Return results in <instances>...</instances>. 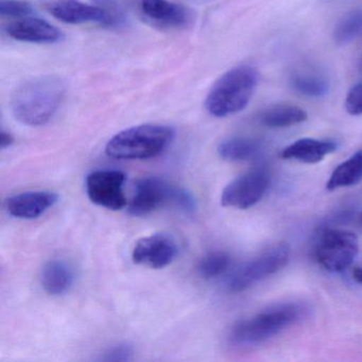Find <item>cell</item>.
Returning <instances> with one entry per match:
<instances>
[{
  "label": "cell",
  "mask_w": 362,
  "mask_h": 362,
  "mask_svg": "<svg viewBox=\"0 0 362 362\" xmlns=\"http://www.w3.org/2000/svg\"><path fill=\"white\" fill-rule=\"evenodd\" d=\"M65 92L64 81L56 76L30 78L20 84L12 94V114L25 126H44L56 115Z\"/></svg>",
  "instance_id": "cell-1"
},
{
  "label": "cell",
  "mask_w": 362,
  "mask_h": 362,
  "mask_svg": "<svg viewBox=\"0 0 362 362\" xmlns=\"http://www.w3.org/2000/svg\"><path fill=\"white\" fill-rule=\"evenodd\" d=\"M259 75L254 67L241 65L226 71L214 84L205 109L214 117L224 118L245 110L257 90Z\"/></svg>",
  "instance_id": "cell-2"
},
{
  "label": "cell",
  "mask_w": 362,
  "mask_h": 362,
  "mask_svg": "<svg viewBox=\"0 0 362 362\" xmlns=\"http://www.w3.org/2000/svg\"><path fill=\"white\" fill-rule=\"evenodd\" d=\"M307 307L298 303L277 305L238 322L230 332V342L234 346L262 344L300 322L307 315Z\"/></svg>",
  "instance_id": "cell-3"
},
{
  "label": "cell",
  "mask_w": 362,
  "mask_h": 362,
  "mask_svg": "<svg viewBox=\"0 0 362 362\" xmlns=\"http://www.w3.org/2000/svg\"><path fill=\"white\" fill-rule=\"evenodd\" d=\"M175 135V130L164 124H141L114 135L105 152L115 160H148L163 153Z\"/></svg>",
  "instance_id": "cell-4"
},
{
  "label": "cell",
  "mask_w": 362,
  "mask_h": 362,
  "mask_svg": "<svg viewBox=\"0 0 362 362\" xmlns=\"http://www.w3.org/2000/svg\"><path fill=\"white\" fill-rule=\"evenodd\" d=\"M166 206L175 207L185 215H192L197 209L196 199L184 188L171 185L160 177H148L135 184L128 211L134 217H144Z\"/></svg>",
  "instance_id": "cell-5"
},
{
  "label": "cell",
  "mask_w": 362,
  "mask_h": 362,
  "mask_svg": "<svg viewBox=\"0 0 362 362\" xmlns=\"http://www.w3.org/2000/svg\"><path fill=\"white\" fill-rule=\"evenodd\" d=\"M359 252V241L353 232L326 228L315 245V257L325 270L341 273L353 264Z\"/></svg>",
  "instance_id": "cell-6"
},
{
  "label": "cell",
  "mask_w": 362,
  "mask_h": 362,
  "mask_svg": "<svg viewBox=\"0 0 362 362\" xmlns=\"http://www.w3.org/2000/svg\"><path fill=\"white\" fill-rule=\"evenodd\" d=\"M290 250L287 245H277L254 259L235 269L228 276L226 285L232 292H243L258 281L271 276L287 266Z\"/></svg>",
  "instance_id": "cell-7"
},
{
  "label": "cell",
  "mask_w": 362,
  "mask_h": 362,
  "mask_svg": "<svg viewBox=\"0 0 362 362\" xmlns=\"http://www.w3.org/2000/svg\"><path fill=\"white\" fill-rule=\"evenodd\" d=\"M271 185V177L264 169H255L233 180L221 194V204L233 209H247L257 204Z\"/></svg>",
  "instance_id": "cell-8"
},
{
  "label": "cell",
  "mask_w": 362,
  "mask_h": 362,
  "mask_svg": "<svg viewBox=\"0 0 362 362\" xmlns=\"http://www.w3.org/2000/svg\"><path fill=\"white\" fill-rule=\"evenodd\" d=\"M127 177L120 170H96L86 177V192L94 204L110 211H120L127 205L124 187Z\"/></svg>",
  "instance_id": "cell-9"
},
{
  "label": "cell",
  "mask_w": 362,
  "mask_h": 362,
  "mask_svg": "<svg viewBox=\"0 0 362 362\" xmlns=\"http://www.w3.org/2000/svg\"><path fill=\"white\" fill-rule=\"evenodd\" d=\"M179 253L177 243L167 234L150 235L139 239L132 252L135 264L151 269L169 266Z\"/></svg>",
  "instance_id": "cell-10"
},
{
  "label": "cell",
  "mask_w": 362,
  "mask_h": 362,
  "mask_svg": "<svg viewBox=\"0 0 362 362\" xmlns=\"http://www.w3.org/2000/svg\"><path fill=\"white\" fill-rule=\"evenodd\" d=\"M48 12L60 22L69 25L96 23L103 27L114 28L115 21L107 10L98 5H88L80 0H56L47 7Z\"/></svg>",
  "instance_id": "cell-11"
},
{
  "label": "cell",
  "mask_w": 362,
  "mask_h": 362,
  "mask_svg": "<svg viewBox=\"0 0 362 362\" xmlns=\"http://www.w3.org/2000/svg\"><path fill=\"white\" fill-rule=\"evenodd\" d=\"M58 194L52 192H26L14 194L5 201L10 216L18 219H37L58 202Z\"/></svg>",
  "instance_id": "cell-12"
},
{
  "label": "cell",
  "mask_w": 362,
  "mask_h": 362,
  "mask_svg": "<svg viewBox=\"0 0 362 362\" xmlns=\"http://www.w3.org/2000/svg\"><path fill=\"white\" fill-rule=\"evenodd\" d=\"M11 39L25 43L52 44L62 39V33L46 21L37 18H25L6 27Z\"/></svg>",
  "instance_id": "cell-13"
},
{
  "label": "cell",
  "mask_w": 362,
  "mask_h": 362,
  "mask_svg": "<svg viewBox=\"0 0 362 362\" xmlns=\"http://www.w3.org/2000/svg\"><path fill=\"white\" fill-rule=\"evenodd\" d=\"M141 10L146 18L160 27L180 28L189 21L185 8L169 0H141Z\"/></svg>",
  "instance_id": "cell-14"
},
{
  "label": "cell",
  "mask_w": 362,
  "mask_h": 362,
  "mask_svg": "<svg viewBox=\"0 0 362 362\" xmlns=\"http://www.w3.org/2000/svg\"><path fill=\"white\" fill-rule=\"evenodd\" d=\"M337 150V144L329 139H300L281 151L284 160L304 164H317Z\"/></svg>",
  "instance_id": "cell-15"
},
{
  "label": "cell",
  "mask_w": 362,
  "mask_h": 362,
  "mask_svg": "<svg viewBox=\"0 0 362 362\" xmlns=\"http://www.w3.org/2000/svg\"><path fill=\"white\" fill-rule=\"evenodd\" d=\"M262 152V141L249 137L226 139L218 147L220 158L228 162H247L255 160Z\"/></svg>",
  "instance_id": "cell-16"
},
{
  "label": "cell",
  "mask_w": 362,
  "mask_h": 362,
  "mask_svg": "<svg viewBox=\"0 0 362 362\" xmlns=\"http://www.w3.org/2000/svg\"><path fill=\"white\" fill-rule=\"evenodd\" d=\"M74 283V272L63 260H52L42 271V285L50 296H62Z\"/></svg>",
  "instance_id": "cell-17"
},
{
  "label": "cell",
  "mask_w": 362,
  "mask_h": 362,
  "mask_svg": "<svg viewBox=\"0 0 362 362\" xmlns=\"http://www.w3.org/2000/svg\"><path fill=\"white\" fill-rule=\"evenodd\" d=\"M307 113L300 107L291 105H277L268 107L260 113L262 126L272 129L289 128L306 122Z\"/></svg>",
  "instance_id": "cell-18"
},
{
  "label": "cell",
  "mask_w": 362,
  "mask_h": 362,
  "mask_svg": "<svg viewBox=\"0 0 362 362\" xmlns=\"http://www.w3.org/2000/svg\"><path fill=\"white\" fill-rule=\"evenodd\" d=\"M361 181L362 151H359L338 165L326 183V188L328 190H336L351 187Z\"/></svg>",
  "instance_id": "cell-19"
},
{
  "label": "cell",
  "mask_w": 362,
  "mask_h": 362,
  "mask_svg": "<svg viewBox=\"0 0 362 362\" xmlns=\"http://www.w3.org/2000/svg\"><path fill=\"white\" fill-rule=\"evenodd\" d=\"M290 86L294 92L309 98H321L329 90V83L323 76L311 71H296L290 77Z\"/></svg>",
  "instance_id": "cell-20"
},
{
  "label": "cell",
  "mask_w": 362,
  "mask_h": 362,
  "mask_svg": "<svg viewBox=\"0 0 362 362\" xmlns=\"http://www.w3.org/2000/svg\"><path fill=\"white\" fill-rule=\"evenodd\" d=\"M332 37L338 45H347L362 39V9L347 12L334 26Z\"/></svg>",
  "instance_id": "cell-21"
},
{
  "label": "cell",
  "mask_w": 362,
  "mask_h": 362,
  "mask_svg": "<svg viewBox=\"0 0 362 362\" xmlns=\"http://www.w3.org/2000/svg\"><path fill=\"white\" fill-rule=\"evenodd\" d=\"M230 255L224 252H213L207 254L199 262L198 272L205 279H213L221 276L230 267Z\"/></svg>",
  "instance_id": "cell-22"
},
{
  "label": "cell",
  "mask_w": 362,
  "mask_h": 362,
  "mask_svg": "<svg viewBox=\"0 0 362 362\" xmlns=\"http://www.w3.org/2000/svg\"><path fill=\"white\" fill-rule=\"evenodd\" d=\"M33 13V7L26 0H0V16L1 18H29Z\"/></svg>",
  "instance_id": "cell-23"
},
{
  "label": "cell",
  "mask_w": 362,
  "mask_h": 362,
  "mask_svg": "<svg viewBox=\"0 0 362 362\" xmlns=\"http://www.w3.org/2000/svg\"><path fill=\"white\" fill-rule=\"evenodd\" d=\"M134 347L128 342L119 343L105 349L100 357L99 361L105 362H127L131 361L134 358Z\"/></svg>",
  "instance_id": "cell-24"
},
{
  "label": "cell",
  "mask_w": 362,
  "mask_h": 362,
  "mask_svg": "<svg viewBox=\"0 0 362 362\" xmlns=\"http://www.w3.org/2000/svg\"><path fill=\"white\" fill-rule=\"evenodd\" d=\"M344 105L349 115H362V82L356 84L349 90Z\"/></svg>",
  "instance_id": "cell-25"
},
{
  "label": "cell",
  "mask_w": 362,
  "mask_h": 362,
  "mask_svg": "<svg viewBox=\"0 0 362 362\" xmlns=\"http://www.w3.org/2000/svg\"><path fill=\"white\" fill-rule=\"evenodd\" d=\"M14 141H16V139H14L13 135L3 129L1 133H0V147H1V149H7V148L11 147Z\"/></svg>",
  "instance_id": "cell-26"
},
{
  "label": "cell",
  "mask_w": 362,
  "mask_h": 362,
  "mask_svg": "<svg viewBox=\"0 0 362 362\" xmlns=\"http://www.w3.org/2000/svg\"><path fill=\"white\" fill-rule=\"evenodd\" d=\"M353 276L354 279H355L357 283L362 284V267L354 271Z\"/></svg>",
  "instance_id": "cell-27"
},
{
  "label": "cell",
  "mask_w": 362,
  "mask_h": 362,
  "mask_svg": "<svg viewBox=\"0 0 362 362\" xmlns=\"http://www.w3.org/2000/svg\"><path fill=\"white\" fill-rule=\"evenodd\" d=\"M360 69H361V71H362V62H361V64H360Z\"/></svg>",
  "instance_id": "cell-28"
}]
</instances>
